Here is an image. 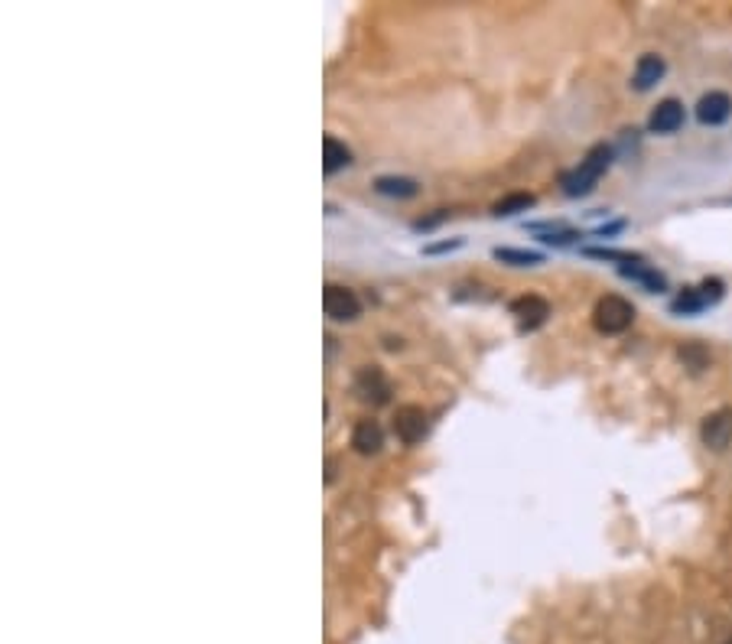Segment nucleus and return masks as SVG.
Segmentation results:
<instances>
[{
	"instance_id": "f257e3e1",
	"label": "nucleus",
	"mask_w": 732,
	"mask_h": 644,
	"mask_svg": "<svg viewBox=\"0 0 732 644\" xmlns=\"http://www.w3.org/2000/svg\"><path fill=\"white\" fill-rule=\"evenodd\" d=\"M612 156H615V150L612 147H605V143H599V147H592L590 153H586V160L576 170H570V173H563L560 176V189L567 195H590L592 189H596V179L602 176L609 166H612Z\"/></svg>"
},
{
	"instance_id": "f03ea898",
	"label": "nucleus",
	"mask_w": 732,
	"mask_h": 644,
	"mask_svg": "<svg viewBox=\"0 0 732 644\" xmlns=\"http://www.w3.org/2000/svg\"><path fill=\"white\" fill-rule=\"evenodd\" d=\"M592 322H596V329L602 335H619L635 322V306L628 303L625 297L609 293V297L599 300L596 310H592Z\"/></svg>"
},
{
	"instance_id": "7ed1b4c3",
	"label": "nucleus",
	"mask_w": 732,
	"mask_h": 644,
	"mask_svg": "<svg viewBox=\"0 0 732 644\" xmlns=\"http://www.w3.org/2000/svg\"><path fill=\"white\" fill-rule=\"evenodd\" d=\"M322 310H326L329 319H336V322H351V319L361 312V303H359V297H355V290L329 283V287L322 290Z\"/></svg>"
},
{
	"instance_id": "20e7f679",
	"label": "nucleus",
	"mask_w": 732,
	"mask_h": 644,
	"mask_svg": "<svg viewBox=\"0 0 732 644\" xmlns=\"http://www.w3.org/2000/svg\"><path fill=\"white\" fill-rule=\"evenodd\" d=\"M355 394H359L365 404H374V407H382L391 400V381L384 378V371L378 364H365L359 368L355 375Z\"/></svg>"
},
{
	"instance_id": "39448f33",
	"label": "nucleus",
	"mask_w": 732,
	"mask_h": 644,
	"mask_svg": "<svg viewBox=\"0 0 732 644\" xmlns=\"http://www.w3.org/2000/svg\"><path fill=\"white\" fill-rule=\"evenodd\" d=\"M511 316L518 319V329H521V333H534V329L544 326L547 316H550V303H547L544 297L528 293V297H518L515 303H511Z\"/></svg>"
},
{
	"instance_id": "423d86ee",
	"label": "nucleus",
	"mask_w": 732,
	"mask_h": 644,
	"mask_svg": "<svg viewBox=\"0 0 732 644\" xmlns=\"http://www.w3.org/2000/svg\"><path fill=\"white\" fill-rule=\"evenodd\" d=\"M394 433H397V439H401L403 446L420 443V439L426 437V414L420 407H413V404L401 407V410H397V417H394Z\"/></svg>"
},
{
	"instance_id": "0eeeda50",
	"label": "nucleus",
	"mask_w": 732,
	"mask_h": 644,
	"mask_svg": "<svg viewBox=\"0 0 732 644\" xmlns=\"http://www.w3.org/2000/svg\"><path fill=\"white\" fill-rule=\"evenodd\" d=\"M732 114V98L726 91H710V95H703L696 101V121L706 127H719L726 124Z\"/></svg>"
},
{
	"instance_id": "6e6552de",
	"label": "nucleus",
	"mask_w": 732,
	"mask_h": 644,
	"mask_svg": "<svg viewBox=\"0 0 732 644\" xmlns=\"http://www.w3.org/2000/svg\"><path fill=\"white\" fill-rule=\"evenodd\" d=\"M700 437L710 449H726L732 439V410L726 407V410H716V414L706 417V420H703Z\"/></svg>"
},
{
	"instance_id": "1a4fd4ad",
	"label": "nucleus",
	"mask_w": 732,
	"mask_h": 644,
	"mask_svg": "<svg viewBox=\"0 0 732 644\" xmlns=\"http://www.w3.org/2000/svg\"><path fill=\"white\" fill-rule=\"evenodd\" d=\"M351 446H355V452H361V456H374V452H382L384 446V429L378 420H359L355 423V429H351Z\"/></svg>"
},
{
	"instance_id": "9d476101",
	"label": "nucleus",
	"mask_w": 732,
	"mask_h": 644,
	"mask_svg": "<svg viewBox=\"0 0 732 644\" xmlns=\"http://www.w3.org/2000/svg\"><path fill=\"white\" fill-rule=\"evenodd\" d=\"M648 127L654 133H674L684 127V104L674 101V98H667V101H661L654 111H651V121Z\"/></svg>"
},
{
	"instance_id": "9b49d317",
	"label": "nucleus",
	"mask_w": 732,
	"mask_h": 644,
	"mask_svg": "<svg viewBox=\"0 0 732 644\" xmlns=\"http://www.w3.org/2000/svg\"><path fill=\"white\" fill-rule=\"evenodd\" d=\"M664 72H667V66H664V59L661 56H654V52H648V56H642L638 59V66H635V89L638 91H648V89H654V85L664 79Z\"/></svg>"
},
{
	"instance_id": "f8f14e48",
	"label": "nucleus",
	"mask_w": 732,
	"mask_h": 644,
	"mask_svg": "<svg viewBox=\"0 0 732 644\" xmlns=\"http://www.w3.org/2000/svg\"><path fill=\"white\" fill-rule=\"evenodd\" d=\"M619 274L625 277V280L642 283V287L651 290V293H661V290H667L664 274H658V270H654V267H648L644 260H638V264H622Z\"/></svg>"
},
{
	"instance_id": "ddd939ff",
	"label": "nucleus",
	"mask_w": 732,
	"mask_h": 644,
	"mask_svg": "<svg viewBox=\"0 0 732 644\" xmlns=\"http://www.w3.org/2000/svg\"><path fill=\"white\" fill-rule=\"evenodd\" d=\"M349 164H351V150L342 141H336V137H326L322 141V173L332 176V173L345 170Z\"/></svg>"
},
{
	"instance_id": "4468645a",
	"label": "nucleus",
	"mask_w": 732,
	"mask_h": 644,
	"mask_svg": "<svg viewBox=\"0 0 732 644\" xmlns=\"http://www.w3.org/2000/svg\"><path fill=\"white\" fill-rule=\"evenodd\" d=\"M374 193L391 195V199H413V195L420 193V185L407 176H382V179H374Z\"/></svg>"
},
{
	"instance_id": "2eb2a0df",
	"label": "nucleus",
	"mask_w": 732,
	"mask_h": 644,
	"mask_svg": "<svg viewBox=\"0 0 732 644\" xmlns=\"http://www.w3.org/2000/svg\"><path fill=\"white\" fill-rule=\"evenodd\" d=\"M534 195L531 193H511V195H505V199H498L495 202V208L492 212L498 215V218H511V215H521V212H528V208H534Z\"/></svg>"
},
{
	"instance_id": "dca6fc26",
	"label": "nucleus",
	"mask_w": 732,
	"mask_h": 644,
	"mask_svg": "<svg viewBox=\"0 0 732 644\" xmlns=\"http://www.w3.org/2000/svg\"><path fill=\"white\" fill-rule=\"evenodd\" d=\"M495 258L501 264H511V267H534L544 260L540 251H524V248H495Z\"/></svg>"
},
{
	"instance_id": "f3484780",
	"label": "nucleus",
	"mask_w": 732,
	"mask_h": 644,
	"mask_svg": "<svg viewBox=\"0 0 732 644\" xmlns=\"http://www.w3.org/2000/svg\"><path fill=\"white\" fill-rule=\"evenodd\" d=\"M703 306H706V300H703L700 287H687L684 293H677V300L671 303V310L684 312V316H694V312H700Z\"/></svg>"
},
{
	"instance_id": "a211bd4d",
	"label": "nucleus",
	"mask_w": 732,
	"mask_h": 644,
	"mask_svg": "<svg viewBox=\"0 0 732 644\" xmlns=\"http://www.w3.org/2000/svg\"><path fill=\"white\" fill-rule=\"evenodd\" d=\"M586 254L590 258H599V260H622V264H638V254L632 251H612V248H586Z\"/></svg>"
},
{
	"instance_id": "6ab92c4d",
	"label": "nucleus",
	"mask_w": 732,
	"mask_h": 644,
	"mask_svg": "<svg viewBox=\"0 0 732 644\" xmlns=\"http://www.w3.org/2000/svg\"><path fill=\"white\" fill-rule=\"evenodd\" d=\"M700 293H703V300H706V306L710 303H716V300H723V280H716V277H706V280L700 283Z\"/></svg>"
},
{
	"instance_id": "aec40b11",
	"label": "nucleus",
	"mask_w": 732,
	"mask_h": 644,
	"mask_svg": "<svg viewBox=\"0 0 732 644\" xmlns=\"http://www.w3.org/2000/svg\"><path fill=\"white\" fill-rule=\"evenodd\" d=\"M463 248V238H453V241H440V245H426L424 254H443V251H456Z\"/></svg>"
},
{
	"instance_id": "412c9836",
	"label": "nucleus",
	"mask_w": 732,
	"mask_h": 644,
	"mask_svg": "<svg viewBox=\"0 0 732 644\" xmlns=\"http://www.w3.org/2000/svg\"><path fill=\"white\" fill-rule=\"evenodd\" d=\"M729 644H732V641H729Z\"/></svg>"
}]
</instances>
